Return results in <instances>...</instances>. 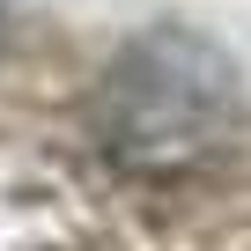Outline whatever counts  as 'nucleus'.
Listing matches in <instances>:
<instances>
[{"mask_svg":"<svg viewBox=\"0 0 251 251\" xmlns=\"http://www.w3.org/2000/svg\"><path fill=\"white\" fill-rule=\"evenodd\" d=\"M236 126H244L236 67L192 30H155L126 45L96 81V133L133 170L214 163L236 141Z\"/></svg>","mask_w":251,"mask_h":251,"instance_id":"nucleus-1","label":"nucleus"}]
</instances>
